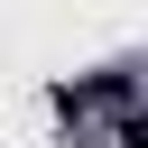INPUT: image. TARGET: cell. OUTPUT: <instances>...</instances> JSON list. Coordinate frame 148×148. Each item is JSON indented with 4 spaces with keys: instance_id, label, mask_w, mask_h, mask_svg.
Instances as JSON below:
<instances>
[{
    "instance_id": "obj_1",
    "label": "cell",
    "mask_w": 148,
    "mask_h": 148,
    "mask_svg": "<svg viewBox=\"0 0 148 148\" xmlns=\"http://www.w3.org/2000/svg\"><path fill=\"white\" fill-rule=\"evenodd\" d=\"M130 102V74H83V83H56V111L74 120V111H120Z\"/></svg>"
}]
</instances>
